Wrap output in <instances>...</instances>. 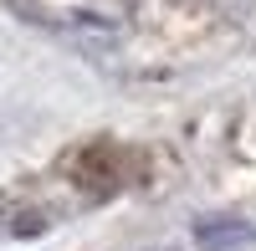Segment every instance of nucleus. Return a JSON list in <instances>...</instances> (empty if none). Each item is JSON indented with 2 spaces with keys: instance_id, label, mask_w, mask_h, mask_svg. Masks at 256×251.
Returning <instances> with one entry per match:
<instances>
[{
  "instance_id": "f257e3e1",
  "label": "nucleus",
  "mask_w": 256,
  "mask_h": 251,
  "mask_svg": "<svg viewBox=\"0 0 256 251\" xmlns=\"http://www.w3.org/2000/svg\"><path fill=\"white\" fill-rule=\"evenodd\" d=\"M195 241L205 251H220V246H236V241H256V226H241V220H226V226H200Z\"/></svg>"
}]
</instances>
